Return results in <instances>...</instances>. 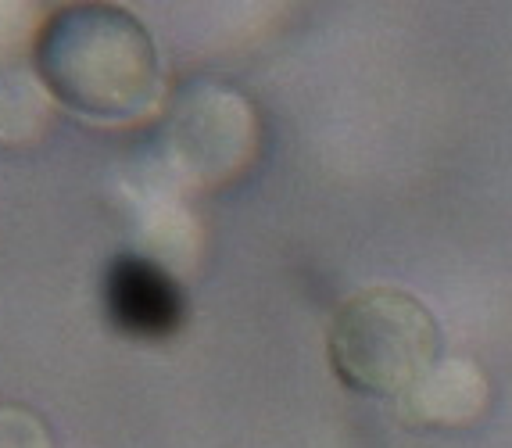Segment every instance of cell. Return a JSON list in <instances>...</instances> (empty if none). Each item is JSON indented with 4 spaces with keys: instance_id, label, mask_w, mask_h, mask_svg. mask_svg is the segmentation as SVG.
I'll use <instances>...</instances> for the list:
<instances>
[{
    "instance_id": "5",
    "label": "cell",
    "mask_w": 512,
    "mask_h": 448,
    "mask_svg": "<svg viewBox=\"0 0 512 448\" xmlns=\"http://www.w3.org/2000/svg\"><path fill=\"white\" fill-rule=\"evenodd\" d=\"M402 420L427 431H462L491 409V380L470 359H441L405 398Z\"/></svg>"
},
{
    "instance_id": "7",
    "label": "cell",
    "mask_w": 512,
    "mask_h": 448,
    "mask_svg": "<svg viewBox=\"0 0 512 448\" xmlns=\"http://www.w3.org/2000/svg\"><path fill=\"white\" fill-rule=\"evenodd\" d=\"M0 448H54L47 423L18 402H0Z\"/></svg>"
},
{
    "instance_id": "6",
    "label": "cell",
    "mask_w": 512,
    "mask_h": 448,
    "mask_svg": "<svg viewBox=\"0 0 512 448\" xmlns=\"http://www.w3.org/2000/svg\"><path fill=\"white\" fill-rule=\"evenodd\" d=\"M51 94L36 72L0 76V144H33L51 115Z\"/></svg>"
},
{
    "instance_id": "1",
    "label": "cell",
    "mask_w": 512,
    "mask_h": 448,
    "mask_svg": "<svg viewBox=\"0 0 512 448\" xmlns=\"http://www.w3.org/2000/svg\"><path fill=\"white\" fill-rule=\"evenodd\" d=\"M33 72L54 104L104 126L165 112V69L151 33L115 4H65L33 33Z\"/></svg>"
},
{
    "instance_id": "4",
    "label": "cell",
    "mask_w": 512,
    "mask_h": 448,
    "mask_svg": "<svg viewBox=\"0 0 512 448\" xmlns=\"http://www.w3.org/2000/svg\"><path fill=\"white\" fill-rule=\"evenodd\" d=\"M101 302L111 327L133 341H165L187 319V298L176 276L151 255H119L111 262L101 284Z\"/></svg>"
},
{
    "instance_id": "2",
    "label": "cell",
    "mask_w": 512,
    "mask_h": 448,
    "mask_svg": "<svg viewBox=\"0 0 512 448\" xmlns=\"http://www.w3.org/2000/svg\"><path fill=\"white\" fill-rule=\"evenodd\" d=\"M326 359L344 388L405 398L441 362V327L416 294L369 287L333 312Z\"/></svg>"
},
{
    "instance_id": "3",
    "label": "cell",
    "mask_w": 512,
    "mask_h": 448,
    "mask_svg": "<svg viewBox=\"0 0 512 448\" xmlns=\"http://www.w3.org/2000/svg\"><path fill=\"white\" fill-rule=\"evenodd\" d=\"M169 173L190 190L237 183L262 147L255 104L222 83H190L172 97L162 122Z\"/></svg>"
}]
</instances>
